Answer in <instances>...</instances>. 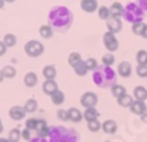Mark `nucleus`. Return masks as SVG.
Segmentation results:
<instances>
[{"instance_id":"nucleus-1","label":"nucleus","mask_w":147,"mask_h":142,"mask_svg":"<svg viewBox=\"0 0 147 142\" xmlns=\"http://www.w3.org/2000/svg\"><path fill=\"white\" fill-rule=\"evenodd\" d=\"M48 24L52 29L64 33L73 24V14L65 5H56L48 14Z\"/></svg>"},{"instance_id":"nucleus-2","label":"nucleus","mask_w":147,"mask_h":142,"mask_svg":"<svg viewBox=\"0 0 147 142\" xmlns=\"http://www.w3.org/2000/svg\"><path fill=\"white\" fill-rule=\"evenodd\" d=\"M93 82L101 89H107L117 84V73L111 66L98 65L93 70Z\"/></svg>"},{"instance_id":"nucleus-3","label":"nucleus","mask_w":147,"mask_h":142,"mask_svg":"<svg viewBox=\"0 0 147 142\" xmlns=\"http://www.w3.org/2000/svg\"><path fill=\"white\" fill-rule=\"evenodd\" d=\"M49 142H80V133L73 128L56 125L51 128Z\"/></svg>"},{"instance_id":"nucleus-4","label":"nucleus","mask_w":147,"mask_h":142,"mask_svg":"<svg viewBox=\"0 0 147 142\" xmlns=\"http://www.w3.org/2000/svg\"><path fill=\"white\" fill-rule=\"evenodd\" d=\"M144 11L138 5L137 3H129L126 4V7L123 9V15L122 18L123 20H126L127 23L130 24H137V23H143V19H144Z\"/></svg>"},{"instance_id":"nucleus-5","label":"nucleus","mask_w":147,"mask_h":142,"mask_svg":"<svg viewBox=\"0 0 147 142\" xmlns=\"http://www.w3.org/2000/svg\"><path fill=\"white\" fill-rule=\"evenodd\" d=\"M44 45L41 44L38 40H29V41L25 43L24 45V52L28 57L31 59H36V57H40L42 53H44Z\"/></svg>"},{"instance_id":"nucleus-6","label":"nucleus","mask_w":147,"mask_h":142,"mask_svg":"<svg viewBox=\"0 0 147 142\" xmlns=\"http://www.w3.org/2000/svg\"><path fill=\"white\" fill-rule=\"evenodd\" d=\"M102 41H103L105 48H106L110 53L115 52V51H118V48H119V41H118L115 33H111V32H109V31L103 33Z\"/></svg>"},{"instance_id":"nucleus-7","label":"nucleus","mask_w":147,"mask_h":142,"mask_svg":"<svg viewBox=\"0 0 147 142\" xmlns=\"http://www.w3.org/2000/svg\"><path fill=\"white\" fill-rule=\"evenodd\" d=\"M80 104L82 106L88 109V108H96V105L98 104V96L93 92H85L80 98Z\"/></svg>"},{"instance_id":"nucleus-8","label":"nucleus","mask_w":147,"mask_h":142,"mask_svg":"<svg viewBox=\"0 0 147 142\" xmlns=\"http://www.w3.org/2000/svg\"><path fill=\"white\" fill-rule=\"evenodd\" d=\"M27 112L24 110V106H20V105H13V106L9 108L8 110V116H9L11 120L13 121H21L25 118Z\"/></svg>"},{"instance_id":"nucleus-9","label":"nucleus","mask_w":147,"mask_h":142,"mask_svg":"<svg viewBox=\"0 0 147 142\" xmlns=\"http://www.w3.org/2000/svg\"><path fill=\"white\" fill-rule=\"evenodd\" d=\"M117 74L121 76L122 78H129V77L133 74V66L129 61H122L118 64V68H117Z\"/></svg>"},{"instance_id":"nucleus-10","label":"nucleus","mask_w":147,"mask_h":142,"mask_svg":"<svg viewBox=\"0 0 147 142\" xmlns=\"http://www.w3.org/2000/svg\"><path fill=\"white\" fill-rule=\"evenodd\" d=\"M106 27L107 31L111 32V33H118V32L122 31V21H121V18H114L111 16L110 19L106 20Z\"/></svg>"},{"instance_id":"nucleus-11","label":"nucleus","mask_w":147,"mask_h":142,"mask_svg":"<svg viewBox=\"0 0 147 142\" xmlns=\"http://www.w3.org/2000/svg\"><path fill=\"white\" fill-rule=\"evenodd\" d=\"M130 112L133 113V114H135V116H143L144 113L147 112V106H146V104H144L143 101H137V100H134V102H133V105H131L130 108Z\"/></svg>"},{"instance_id":"nucleus-12","label":"nucleus","mask_w":147,"mask_h":142,"mask_svg":"<svg viewBox=\"0 0 147 142\" xmlns=\"http://www.w3.org/2000/svg\"><path fill=\"white\" fill-rule=\"evenodd\" d=\"M81 9L84 12H88V14H93L98 11V1L97 0H81Z\"/></svg>"},{"instance_id":"nucleus-13","label":"nucleus","mask_w":147,"mask_h":142,"mask_svg":"<svg viewBox=\"0 0 147 142\" xmlns=\"http://www.w3.org/2000/svg\"><path fill=\"white\" fill-rule=\"evenodd\" d=\"M41 88H42V92H44L47 96H49V97H51L55 92L58 90V85L55 80H45L44 82H42V87Z\"/></svg>"},{"instance_id":"nucleus-14","label":"nucleus","mask_w":147,"mask_h":142,"mask_svg":"<svg viewBox=\"0 0 147 142\" xmlns=\"http://www.w3.org/2000/svg\"><path fill=\"white\" fill-rule=\"evenodd\" d=\"M133 97L134 100L137 101H146L147 100V89L144 87H142V85H138V87L134 88L133 90Z\"/></svg>"},{"instance_id":"nucleus-15","label":"nucleus","mask_w":147,"mask_h":142,"mask_svg":"<svg viewBox=\"0 0 147 142\" xmlns=\"http://www.w3.org/2000/svg\"><path fill=\"white\" fill-rule=\"evenodd\" d=\"M68 113H69V121L74 122V124L81 122V120L84 118V114H82L81 110H80V109H77V108H69Z\"/></svg>"},{"instance_id":"nucleus-16","label":"nucleus","mask_w":147,"mask_h":142,"mask_svg":"<svg viewBox=\"0 0 147 142\" xmlns=\"http://www.w3.org/2000/svg\"><path fill=\"white\" fill-rule=\"evenodd\" d=\"M38 82V77L34 72H28L24 76V85L27 88H34Z\"/></svg>"},{"instance_id":"nucleus-17","label":"nucleus","mask_w":147,"mask_h":142,"mask_svg":"<svg viewBox=\"0 0 147 142\" xmlns=\"http://www.w3.org/2000/svg\"><path fill=\"white\" fill-rule=\"evenodd\" d=\"M42 76H44L45 80H55L56 76H57V70H56L55 65H45L42 68Z\"/></svg>"},{"instance_id":"nucleus-18","label":"nucleus","mask_w":147,"mask_h":142,"mask_svg":"<svg viewBox=\"0 0 147 142\" xmlns=\"http://www.w3.org/2000/svg\"><path fill=\"white\" fill-rule=\"evenodd\" d=\"M102 130L106 134H114L118 130V125H117V122L114 120H106L102 124Z\"/></svg>"},{"instance_id":"nucleus-19","label":"nucleus","mask_w":147,"mask_h":142,"mask_svg":"<svg viewBox=\"0 0 147 142\" xmlns=\"http://www.w3.org/2000/svg\"><path fill=\"white\" fill-rule=\"evenodd\" d=\"M109 9H110L111 16H114V18H121V16L123 15V9H125V7H123L119 1H114V3L109 7Z\"/></svg>"},{"instance_id":"nucleus-20","label":"nucleus","mask_w":147,"mask_h":142,"mask_svg":"<svg viewBox=\"0 0 147 142\" xmlns=\"http://www.w3.org/2000/svg\"><path fill=\"white\" fill-rule=\"evenodd\" d=\"M82 114H84V120L86 122L93 121V120H98L99 117V113L96 108H88V109H85V112Z\"/></svg>"},{"instance_id":"nucleus-21","label":"nucleus","mask_w":147,"mask_h":142,"mask_svg":"<svg viewBox=\"0 0 147 142\" xmlns=\"http://www.w3.org/2000/svg\"><path fill=\"white\" fill-rule=\"evenodd\" d=\"M134 102V97L130 96V94H123L122 97L117 98V104L119 105L121 108H130Z\"/></svg>"},{"instance_id":"nucleus-22","label":"nucleus","mask_w":147,"mask_h":142,"mask_svg":"<svg viewBox=\"0 0 147 142\" xmlns=\"http://www.w3.org/2000/svg\"><path fill=\"white\" fill-rule=\"evenodd\" d=\"M51 101H52V104L57 105V106L62 105L65 102V94H64V92H61L60 89H58L57 92H55V93L51 96Z\"/></svg>"},{"instance_id":"nucleus-23","label":"nucleus","mask_w":147,"mask_h":142,"mask_svg":"<svg viewBox=\"0 0 147 142\" xmlns=\"http://www.w3.org/2000/svg\"><path fill=\"white\" fill-rule=\"evenodd\" d=\"M73 70H74V73L77 74V76H80V77H85L86 74H88V72H89L88 66H86V62L84 61V60L80 61L78 64L73 68Z\"/></svg>"},{"instance_id":"nucleus-24","label":"nucleus","mask_w":147,"mask_h":142,"mask_svg":"<svg viewBox=\"0 0 147 142\" xmlns=\"http://www.w3.org/2000/svg\"><path fill=\"white\" fill-rule=\"evenodd\" d=\"M38 109V104H37V100H34V98H28L25 101L24 104V110L27 113H34V112Z\"/></svg>"},{"instance_id":"nucleus-25","label":"nucleus","mask_w":147,"mask_h":142,"mask_svg":"<svg viewBox=\"0 0 147 142\" xmlns=\"http://www.w3.org/2000/svg\"><path fill=\"white\" fill-rule=\"evenodd\" d=\"M80 61H82L81 53H78V52H72V53H69V56H68V64L72 66V68H74V66L77 65Z\"/></svg>"},{"instance_id":"nucleus-26","label":"nucleus","mask_w":147,"mask_h":142,"mask_svg":"<svg viewBox=\"0 0 147 142\" xmlns=\"http://www.w3.org/2000/svg\"><path fill=\"white\" fill-rule=\"evenodd\" d=\"M110 90H111V94H113L115 98H119V97H122L123 94H126V89H125V87H123V85H119V84L113 85V87L110 88Z\"/></svg>"},{"instance_id":"nucleus-27","label":"nucleus","mask_w":147,"mask_h":142,"mask_svg":"<svg viewBox=\"0 0 147 142\" xmlns=\"http://www.w3.org/2000/svg\"><path fill=\"white\" fill-rule=\"evenodd\" d=\"M38 33H40V36L42 39H51L53 36V29H52V27L49 24L41 25L40 29H38Z\"/></svg>"},{"instance_id":"nucleus-28","label":"nucleus","mask_w":147,"mask_h":142,"mask_svg":"<svg viewBox=\"0 0 147 142\" xmlns=\"http://www.w3.org/2000/svg\"><path fill=\"white\" fill-rule=\"evenodd\" d=\"M3 74L5 78H9V80H12V78H15L16 77V68H15L13 65H5L3 68Z\"/></svg>"},{"instance_id":"nucleus-29","label":"nucleus","mask_w":147,"mask_h":142,"mask_svg":"<svg viewBox=\"0 0 147 142\" xmlns=\"http://www.w3.org/2000/svg\"><path fill=\"white\" fill-rule=\"evenodd\" d=\"M3 43L5 44L7 48H13L15 45H16V43H17V39L13 33H7L3 39Z\"/></svg>"},{"instance_id":"nucleus-30","label":"nucleus","mask_w":147,"mask_h":142,"mask_svg":"<svg viewBox=\"0 0 147 142\" xmlns=\"http://www.w3.org/2000/svg\"><path fill=\"white\" fill-rule=\"evenodd\" d=\"M21 138V130H19L17 128L11 129L9 133H8V139L11 142H20Z\"/></svg>"},{"instance_id":"nucleus-31","label":"nucleus","mask_w":147,"mask_h":142,"mask_svg":"<svg viewBox=\"0 0 147 142\" xmlns=\"http://www.w3.org/2000/svg\"><path fill=\"white\" fill-rule=\"evenodd\" d=\"M98 18L101 19V20H107V19L111 18V14H110L109 7H106V5L98 7Z\"/></svg>"},{"instance_id":"nucleus-32","label":"nucleus","mask_w":147,"mask_h":142,"mask_svg":"<svg viewBox=\"0 0 147 142\" xmlns=\"http://www.w3.org/2000/svg\"><path fill=\"white\" fill-rule=\"evenodd\" d=\"M88 129H89V132H92V133H97L102 129V124H101L98 120H93V121L88 122Z\"/></svg>"},{"instance_id":"nucleus-33","label":"nucleus","mask_w":147,"mask_h":142,"mask_svg":"<svg viewBox=\"0 0 147 142\" xmlns=\"http://www.w3.org/2000/svg\"><path fill=\"white\" fill-rule=\"evenodd\" d=\"M37 124H38V118H28L25 121V129L31 130V132H36L37 130Z\"/></svg>"},{"instance_id":"nucleus-34","label":"nucleus","mask_w":147,"mask_h":142,"mask_svg":"<svg viewBox=\"0 0 147 142\" xmlns=\"http://www.w3.org/2000/svg\"><path fill=\"white\" fill-rule=\"evenodd\" d=\"M137 62L138 65H143V64H147V51L144 49H140L137 52Z\"/></svg>"},{"instance_id":"nucleus-35","label":"nucleus","mask_w":147,"mask_h":142,"mask_svg":"<svg viewBox=\"0 0 147 142\" xmlns=\"http://www.w3.org/2000/svg\"><path fill=\"white\" fill-rule=\"evenodd\" d=\"M144 23H137V24H133L131 25V32H133L134 35L137 36H142V32L144 29Z\"/></svg>"},{"instance_id":"nucleus-36","label":"nucleus","mask_w":147,"mask_h":142,"mask_svg":"<svg viewBox=\"0 0 147 142\" xmlns=\"http://www.w3.org/2000/svg\"><path fill=\"white\" fill-rule=\"evenodd\" d=\"M114 61H115V59H114L113 53H106V55L102 56V65H106V66H111L114 64Z\"/></svg>"},{"instance_id":"nucleus-37","label":"nucleus","mask_w":147,"mask_h":142,"mask_svg":"<svg viewBox=\"0 0 147 142\" xmlns=\"http://www.w3.org/2000/svg\"><path fill=\"white\" fill-rule=\"evenodd\" d=\"M137 76L140 78H147V64L137 66Z\"/></svg>"},{"instance_id":"nucleus-38","label":"nucleus","mask_w":147,"mask_h":142,"mask_svg":"<svg viewBox=\"0 0 147 142\" xmlns=\"http://www.w3.org/2000/svg\"><path fill=\"white\" fill-rule=\"evenodd\" d=\"M37 137H41V138H49V134H51V128L49 126H45V128L37 130Z\"/></svg>"},{"instance_id":"nucleus-39","label":"nucleus","mask_w":147,"mask_h":142,"mask_svg":"<svg viewBox=\"0 0 147 142\" xmlns=\"http://www.w3.org/2000/svg\"><path fill=\"white\" fill-rule=\"evenodd\" d=\"M57 118L60 121H69V113L65 109H58L57 110Z\"/></svg>"},{"instance_id":"nucleus-40","label":"nucleus","mask_w":147,"mask_h":142,"mask_svg":"<svg viewBox=\"0 0 147 142\" xmlns=\"http://www.w3.org/2000/svg\"><path fill=\"white\" fill-rule=\"evenodd\" d=\"M85 62H86V66H88V69H89V70H94L97 66H98L97 60L93 59V57H89L88 60H85Z\"/></svg>"},{"instance_id":"nucleus-41","label":"nucleus","mask_w":147,"mask_h":142,"mask_svg":"<svg viewBox=\"0 0 147 142\" xmlns=\"http://www.w3.org/2000/svg\"><path fill=\"white\" fill-rule=\"evenodd\" d=\"M21 138L29 142V139L32 138V137H31V130H28V129H24V130H21Z\"/></svg>"},{"instance_id":"nucleus-42","label":"nucleus","mask_w":147,"mask_h":142,"mask_svg":"<svg viewBox=\"0 0 147 142\" xmlns=\"http://www.w3.org/2000/svg\"><path fill=\"white\" fill-rule=\"evenodd\" d=\"M135 3H137L144 12H147V0H135Z\"/></svg>"},{"instance_id":"nucleus-43","label":"nucleus","mask_w":147,"mask_h":142,"mask_svg":"<svg viewBox=\"0 0 147 142\" xmlns=\"http://www.w3.org/2000/svg\"><path fill=\"white\" fill-rule=\"evenodd\" d=\"M7 49H8V48L5 47V44L3 43V40H0V57L5 55V52H7Z\"/></svg>"},{"instance_id":"nucleus-44","label":"nucleus","mask_w":147,"mask_h":142,"mask_svg":"<svg viewBox=\"0 0 147 142\" xmlns=\"http://www.w3.org/2000/svg\"><path fill=\"white\" fill-rule=\"evenodd\" d=\"M29 142H49L48 138H41V137H32L31 139H29Z\"/></svg>"},{"instance_id":"nucleus-45","label":"nucleus","mask_w":147,"mask_h":142,"mask_svg":"<svg viewBox=\"0 0 147 142\" xmlns=\"http://www.w3.org/2000/svg\"><path fill=\"white\" fill-rule=\"evenodd\" d=\"M142 37L147 39V24L144 25V29H143V32H142Z\"/></svg>"},{"instance_id":"nucleus-46","label":"nucleus","mask_w":147,"mask_h":142,"mask_svg":"<svg viewBox=\"0 0 147 142\" xmlns=\"http://www.w3.org/2000/svg\"><path fill=\"white\" fill-rule=\"evenodd\" d=\"M140 120H142V121H143L144 124H147V112L144 113L143 116H140Z\"/></svg>"},{"instance_id":"nucleus-47","label":"nucleus","mask_w":147,"mask_h":142,"mask_svg":"<svg viewBox=\"0 0 147 142\" xmlns=\"http://www.w3.org/2000/svg\"><path fill=\"white\" fill-rule=\"evenodd\" d=\"M4 78H5V77H4V74H3V70L0 69V82H3Z\"/></svg>"},{"instance_id":"nucleus-48","label":"nucleus","mask_w":147,"mask_h":142,"mask_svg":"<svg viewBox=\"0 0 147 142\" xmlns=\"http://www.w3.org/2000/svg\"><path fill=\"white\" fill-rule=\"evenodd\" d=\"M4 132V125H3V122H1V120H0V134Z\"/></svg>"},{"instance_id":"nucleus-49","label":"nucleus","mask_w":147,"mask_h":142,"mask_svg":"<svg viewBox=\"0 0 147 142\" xmlns=\"http://www.w3.org/2000/svg\"><path fill=\"white\" fill-rule=\"evenodd\" d=\"M0 142H11L8 138H5V137H0Z\"/></svg>"},{"instance_id":"nucleus-50","label":"nucleus","mask_w":147,"mask_h":142,"mask_svg":"<svg viewBox=\"0 0 147 142\" xmlns=\"http://www.w3.org/2000/svg\"><path fill=\"white\" fill-rule=\"evenodd\" d=\"M4 4H5V1H4V0H0V9L4 8Z\"/></svg>"},{"instance_id":"nucleus-51","label":"nucleus","mask_w":147,"mask_h":142,"mask_svg":"<svg viewBox=\"0 0 147 142\" xmlns=\"http://www.w3.org/2000/svg\"><path fill=\"white\" fill-rule=\"evenodd\" d=\"M4 1H5V3H13L15 0H4Z\"/></svg>"},{"instance_id":"nucleus-52","label":"nucleus","mask_w":147,"mask_h":142,"mask_svg":"<svg viewBox=\"0 0 147 142\" xmlns=\"http://www.w3.org/2000/svg\"><path fill=\"white\" fill-rule=\"evenodd\" d=\"M105 142H109V141H105Z\"/></svg>"}]
</instances>
